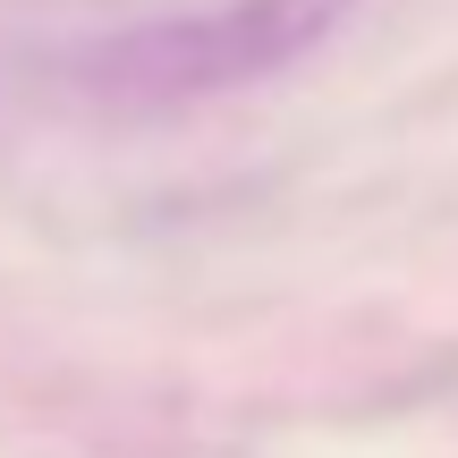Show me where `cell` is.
<instances>
[{
  "instance_id": "obj_1",
  "label": "cell",
  "mask_w": 458,
  "mask_h": 458,
  "mask_svg": "<svg viewBox=\"0 0 458 458\" xmlns=\"http://www.w3.org/2000/svg\"><path fill=\"white\" fill-rule=\"evenodd\" d=\"M348 9L357 0H221L162 26L102 34L68 60V77L85 102H111V111H179V102H213L297 68L348 26Z\"/></svg>"
}]
</instances>
